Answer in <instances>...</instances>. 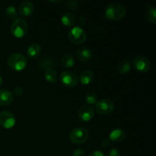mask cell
Returning <instances> with one entry per match:
<instances>
[{
    "mask_svg": "<svg viewBox=\"0 0 156 156\" xmlns=\"http://www.w3.org/2000/svg\"><path fill=\"white\" fill-rule=\"evenodd\" d=\"M126 9L123 5L119 3H112L105 9V17L111 21H118L124 18Z\"/></svg>",
    "mask_w": 156,
    "mask_h": 156,
    "instance_id": "6da1fadb",
    "label": "cell"
},
{
    "mask_svg": "<svg viewBox=\"0 0 156 156\" xmlns=\"http://www.w3.org/2000/svg\"><path fill=\"white\" fill-rule=\"evenodd\" d=\"M8 65L15 71H21L27 66V59L21 53H12L8 59Z\"/></svg>",
    "mask_w": 156,
    "mask_h": 156,
    "instance_id": "7a4b0ae2",
    "label": "cell"
},
{
    "mask_svg": "<svg viewBox=\"0 0 156 156\" xmlns=\"http://www.w3.org/2000/svg\"><path fill=\"white\" fill-rule=\"evenodd\" d=\"M28 29V23L23 18H18L12 23L11 32L15 37L21 38L27 33Z\"/></svg>",
    "mask_w": 156,
    "mask_h": 156,
    "instance_id": "3957f363",
    "label": "cell"
},
{
    "mask_svg": "<svg viewBox=\"0 0 156 156\" xmlns=\"http://www.w3.org/2000/svg\"><path fill=\"white\" fill-rule=\"evenodd\" d=\"M89 134L88 130L83 127L73 129L69 133V140L74 144H82L88 140Z\"/></svg>",
    "mask_w": 156,
    "mask_h": 156,
    "instance_id": "277c9868",
    "label": "cell"
},
{
    "mask_svg": "<svg viewBox=\"0 0 156 156\" xmlns=\"http://www.w3.org/2000/svg\"><path fill=\"white\" fill-rule=\"evenodd\" d=\"M114 103L109 99H102L98 101L95 105L96 111L101 115H108L111 114L114 111Z\"/></svg>",
    "mask_w": 156,
    "mask_h": 156,
    "instance_id": "5b68a950",
    "label": "cell"
},
{
    "mask_svg": "<svg viewBox=\"0 0 156 156\" xmlns=\"http://www.w3.org/2000/svg\"><path fill=\"white\" fill-rule=\"evenodd\" d=\"M134 69L141 73H146L150 70L151 62L146 56H138L133 59V62Z\"/></svg>",
    "mask_w": 156,
    "mask_h": 156,
    "instance_id": "8992f818",
    "label": "cell"
},
{
    "mask_svg": "<svg viewBox=\"0 0 156 156\" xmlns=\"http://www.w3.org/2000/svg\"><path fill=\"white\" fill-rule=\"evenodd\" d=\"M87 35L85 30L80 27H75L69 33V38L73 44H81L86 40Z\"/></svg>",
    "mask_w": 156,
    "mask_h": 156,
    "instance_id": "52a82bcc",
    "label": "cell"
},
{
    "mask_svg": "<svg viewBox=\"0 0 156 156\" xmlns=\"http://www.w3.org/2000/svg\"><path fill=\"white\" fill-rule=\"evenodd\" d=\"M60 81L65 86L68 88H74L79 83V77L73 72L64 71L60 75Z\"/></svg>",
    "mask_w": 156,
    "mask_h": 156,
    "instance_id": "ba28073f",
    "label": "cell"
},
{
    "mask_svg": "<svg viewBox=\"0 0 156 156\" xmlns=\"http://www.w3.org/2000/svg\"><path fill=\"white\" fill-rule=\"evenodd\" d=\"M16 119L10 111H5L0 113V125L5 129H11L15 125Z\"/></svg>",
    "mask_w": 156,
    "mask_h": 156,
    "instance_id": "9c48e42d",
    "label": "cell"
},
{
    "mask_svg": "<svg viewBox=\"0 0 156 156\" xmlns=\"http://www.w3.org/2000/svg\"><path fill=\"white\" fill-rule=\"evenodd\" d=\"M94 111L89 105H85L82 106L79 109V118L81 121L86 122L90 121L94 117Z\"/></svg>",
    "mask_w": 156,
    "mask_h": 156,
    "instance_id": "30bf717a",
    "label": "cell"
},
{
    "mask_svg": "<svg viewBox=\"0 0 156 156\" xmlns=\"http://www.w3.org/2000/svg\"><path fill=\"white\" fill-rule=\"evenodd\" d=\"M76 56L81 62H88L93 56V52L88 47H81L76 51Z\"/></svg>",
    "mask_w": 156,
    "mask_h": 156,
    "instance_id": "8fae6325",
    "label": "cell"
},
{
    "mask_svg": "<svg viewBox=\"0 0 156 156\" xmlns=\"http://www.w3.org/2000/svg\"><path fill=\"white\" fill-rule=\"evenodd\" d=\"M37 66L40 69L47 70L49 69H53V67L56 66V62L51 56H44L39 60Z\"/></svg>",
    "mask_w": 156,
    "mask_h": 156,
    "instance_id": "7c38bea8",
    "label": "cell"
},
{
    "mask_svg": "<svg viewBox=\"0 0 156 156\" xmlns=\"http://www.w3.org/2000/svg\"><path fill=\"white\" fill-rule=\"evenodd\" d=\"M34 10V4L30 1H24L19 5V13L22 16H29Z\"/></svg>",
    "mask_w": 156,
    "mask_h": 156,
    "instance_id": "4fadbf2b",
    "label": "cell"
},
{
    "mask_svg": "<svg viewBox=\"0 0 156 156\" xmlns=\"http://www.w3.org/2000/svg\"><path fill=\"white\" fill-rule=\"evenodd\" d=\"M14 96L12 91L9 90H0V105L7 106L13 101Z\"/></svg>",
    "mask_w": 156,
    "mask_h": 156,
    "instance_id": "5bb4252c",
    "label": "cell"
},
{
    "mask_svg": "<svg viewBox=\"0 0 156 156\" xmlns=\"http://www.w3.org/2000/svg\"><path fill=\"white\" fill-rule=\"evenodd\" d=\"M126 138V133L124 130L121 129H115L112 130L110 133L109 139L110 140L116 143H120L124 140Z\"/></svg>",
    "mask_w": 156,
    "mask_h": 156,
    "instance_id": "9a60e30c",
    "label": "cell"
},
{
    "mask_svg": "<svg viewBox=\"0 0 156 156\" xmlns=\"http://www.w3.org/2000/svg\"><path fill=\"white\" fill-rule=\"evenodd\" d=\"M41 52V47L40 44H37V43H34V44H30L28 47L27 50V54L29 58H37L40 55Z\"/></svg>",
    "mask_w": 156,
    "mask_h": 156,
    "instance_id": "2e32d148",
    "label": "cell"
},
{
    "mask_svg": "<svg viewBox=\"0 0 156 156\" xmlns=\"http://www.w3.org/2000/svg\"><path fill=\"white\" fill-rule=\"evenodd\" d=\"M61 21L63 25L66 27H72L76 23V16L71 12H66L61 18Z\"/></svg>",
    "mask_w": 156,
    "mask_h": 156,
    "instance_id": "e0dca14e",
    "label": "cell"
},
{
    "mask_svg": "<svg viewBox=\"0 0 156 156\" xmlns=\"http://www.w3.org/2000/svg\"><path fill=\"white\" fill-rule=\"evenodd\" d=\"M94 79V73L91 70H85L81 73L80 82L82 85H88Z\"/></svg>",
    "mask_w": 156,
    "mask_h": 156,
    "instance_id": "ac0fdd59",
    "label": "cell"
},
{
    "mask_svg": "<svg viewBox=\"0 0 156 156\" xmlns=\"http://www.w3.org/2000/svg\"><path fill=\"white\" fill-rule=\"evenodd\" d=\"M131 69V63L127 59L120 61L117 65V72L120 74L124 75L129 73Z\"/></svg>",
    "mask_w": 156,
    "mask_h": 156,
    "instance_id": "d6986e66",
    "label": "cell"
},
{
    "mask_svg": "<svg viewBox=\"0 0 156 156\" xmlns=\"http://www.w3.org/2000/svg\"><path fill=\"white\" fill-rule=\"evenodd\" d=\"M44 78L50 83H55L58 79V74L53 69H49L45 70Z\"/></svg>",
    "mask_w": 156,
    "mask_h": 156,
    "instance_id": "ffe728a7",
    "label": "cell"
},
{
    "mask_svg": "<svg viewBox=\"0 0 156 156\" xmlns=\"http://www.w3.org/2000/svg\"><path fill=\"white\" fill-rule=\"evenodd\" d=\"M61 65L62 67L66 69H70L74 66L75 59L73 56L70 54H66L61 59Z\"/></svg>",
    "mask_w": 156,
    "mask_h": 156,
    "instance_id": "44dd1931",
    "label": "cell"
},
{
    "mask_svg": "<svg viewBox=\"0 0 156 156\" xmlns=\"http://www.w3.org/2000/svg\"><path fill=\"white\" fill-rule=\"evenodd\" d=\"M147 10L146 12V18L149 22L155 24L156 22V9L153 6L147 5Z\"/></svg>",
    "mask_w": 156,
    "mask_h": 156,
    "instance_id": "7402d4cb",
    "label": "cell"
},
{
    "mask_svg": "<svg viewBox=\"0 0 156 156\" xmlns=\"http://www.w3.org/2000/svg\"><path fill=\"white\" fill-rule=\"evenodd\" d=\"M5 15L9 19L16 20L17 16H18V12L15 6L10 5L6 8L5 11Z\"/></svg>",
    "mask_w": 156,
    "mask_h": 156,
    "instance_id": "603a6c76",
    "label": "cell"
},
{
    "mask_svg": "<svg viewBox=\"0 0 156 156\" xmlns=\"http://www.w3.org/2000/svg\"><path fill=\"white\" fill-rule=\"evenodd\" d=\"M85 100L89 105H95L98 102V95L94 92H89L86 94Z\"/></svg>",
    "mask_w": 156,
    "mask_h": 156,
    "instance_id": "cb8c5ba5",
    "label": "cell"
},
{
    "mask_svg": "<svg viewBox=\"0 0 156 156\" xmlns=\"http://www.w3.org/2000/svg\"><path fill=\"white\" fill-rule=\"evenodd\" d=\"M66 8L68 9H71V10H76L79 7V2L76 1H66L65 2Z\"/></svg>",
    "mask_w": 156,
    "mask_h": 156,
    "instance_id": "d4e9b609",
    "label": "cell"
},
{
    "mask_svg": "<svg viewBox=\"0 0 156 156\" xmlns=\"http://www.w3.org/2000/svg\"><path fill=\"white\" fill-rule=\"evenodd\" d=\"M120 151L118 149H111V150L108 152V156H120Z\"/></svg>",
    "mask_w": 156,
    "mask_h": 156,
    "instance_id": "484cf974",
    "label": "cell"
},
{
    "mask_svg": "<svg viewBox=\"0 0 156 156\" xmlns=\"http://www.w3.org/2000/svg\"><path fill=\"white\" fill-rule=\"evenodd\" d=\"M13 91H14V94H15V95L19 97V96H21V94H23V92H24V89H23L21 86H17L14 88Z\"/></svg>",
    "mask_w": 156,
    "mask_h": 156,
    "instance_id": "4316f807",
    "label": "cell"
},
{
    "mask_svg": "<svg viewBox=\"0 0 156 156\" xmlns=\"http://www.w3.org/2000/svg\"><path fill=\"white\" fill-rule=\"evenodd\" d=\"M73 156H85V153L82 149H76L73 152Z\"/></svg>",
    "mask_w": 156,
    "mask_h": 156,
    "instance_id": "83f0119b",
    "label": "cell"
},
{
    "mask_svg": "<svg viewBox=\"0 0 156 156\" xmlns=\"http://www.w3.org/2000/svg\"><path fill=\"white\" fill-rule=\"evenodd\" d=\"M88 156H105V154H104L102 152H101V151L96 150V151H93V152H91Z\"/></svg>",
    "mask_w": 156,
    "mask_h": 156,
    "instance_id": "f1b7e54d",
    "label": "cell"
},
{
    "mask_svg": "<svg viewBox=\"0 0 156 156\" xmlns=\"http://www.w3.org/2000/svg\"><path fill=\"white\" fill-rule=\"evenodd\" d=\"M101 145L103 147H107V146H108L110 145V140H107V139H105V140H103L101 141Z\"/></svg>",
    "mask_w": 156,
    "mask_h": 156,
    "instance_id": "f546056e",
    "label": "cell"
},
{
    "mask_svg": "<svg viewBox=\"0 0 156 156\" xmlns=\"http://www.w3.org/2000/svg\"><path fill=\"white\" fill-rule=\"evenodd\" d=\"M2 82H3V81H2V78L1 76H0V86H1V85H2Z\"/></svg>",
    "mask_w": 156,
    "mask_h": 156,
    "instance_id": "4dcf8cb0",
    "label": "cell"
}]
</instances>
